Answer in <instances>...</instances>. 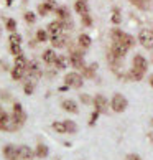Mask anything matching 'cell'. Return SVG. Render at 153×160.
I'll return each instance as SVG.
<instances>
[{
    "instance_id": "cell-23",
    "label": "cell",
    "mask_w": 153,
    "mask_h": 160,
    "mask_svg": "<svg viewBox=\"0 0 153 160\" xmlns=\"http://www.w3.org/2000/svg\"><path fill=\"white\" fill-rule=\"evenodd\" d=\"M35 155L40 157V158H45V157H48V147L43 145V144H40L36 147V152H35Z\"/></svg>"
},
{
    "instance_id": "cell-40",
    "label": "cell",
    "mask_w": 153,
    "mask_h": 160,
    "mask_svg": "<svg viewBox=\"0 0 153 160\" xmlns=\"http://www.w3.org/2000/svg\"><path fill=\"white\" fill-rule=\"evenodd\" d=\"M81 101H82V102H89V96H84V94H82V96H81Z\"/></svg>"
},
{
    "instance_id": "cell-26",
    "label": "cell",
    "mask_w": 153,
    "mask_h": 160,
    "mask_svg": "<svg viewBox=\"0 0 153 160\" xmlns=\"http://www.w3.org/2000/svg\"><path fill=\"white\" fill-rule=\"evenodd\" d=\"M36 41H40V43H43V41H48V32L43 30V28H40V30L36 32Z\"/></svg>"
},
{
    "instance_id": "cell-39",
    "label": "cell",
    "mask_w": 153,
    "mask_h": 160,
    "mask_svg": "<svg viewBox=\"0 0 153 160\" xmlns=\"http://www.w3.org/2000/svg\"><path fill=\"white\" fill-rule=\"evenodd\" d=\"M125 160H142V158H140V155H137V153H128L125 157Z\"/></svg>"
},
{
    "instance_id": "cell-18",
    "label": "cell",
    "mask_w": 153,
    "mask_h": 160,
    "mask_svg": "<svg viewBox=\"0 0 153 160\" xmlns=\"http://www.w3.org/2000/svg\"><path fill=\"white\" fill-rule=\"evenodd\" d=\"M78 43H79L81 48H89V46H91V37H89V35H86V33H81L78 37Z\"/></svg>"
},
{
    "instance_id": "cell-4",
    "label": "cell",
    "mask_w": 153,
    "mask_h": 160,
    "mask_svg": "<svg viewBox=\"0 0 153 160\" xmlns=\"http://www.w3.org/2000/svg\"><path fill=\"white\" fill-rule=\"evenodd\" d=\"M138 41H140V45L145 46V48H153V32L151 30H140L138 33Z\"/></svg>"
},
{
    "instance_id": "cell-1",
    "label": "cell",
    "mask_w": 153,
    "mask_h": 160,
    "mask_svg": "<svg viewBox=\"0 0 153 160\" xmlns=\"http://www.w3.org/2000/svg\"><path fill=\"white\" fill-rule=\"evenodd\" d=\"M64 82H66L68 88L79 89V88L84 84V78H82V74L76 73V71H71V73H68L66 76H64Z\"/></svg>"
},
{
    "instance_id": "cell-33",
    "label": "cell",
    "mask_w": 153,
    "mask_h": 160,
    "mask_svg": "<svg viewBox=\"0 0 153 160\" xmlns=\"http://www.w3.org/2000/svg\"><path fill=\"white\" fill-rule=\"evenodd\" d=\"M10 53H12L13 56L23 55V53H22V46H20V45H10Z\"/></svg>"
},
{
    "instance_id": "cell-37",
    "label": "cell",
    "mask_w": 153,
    "mask_h": 160,
    "mask_svg": "<svg viewBox=\"0 0 153 160\" xmlns=\"http://www.w3.org/2000/svg\"><path fill=\"white\" fill-rule=\"evenodd\" d=\"M38 13H40L41 17H45V15H48L50 12H48V8H46L43 3H41V5H38Z\"/></svg>"
},
{
    "instance_id": "cell-35",
    "label": "cell",
    "mask_w": 153,
    "mask_h": 160,
    "mask_svg": "<svg viewBox=\"0 0 153 160\" xmlns=\"http://www.w3.org/2000/svg\"><path fill=\"white\" fill-rule=\"evenodd\" d=\"M25 20H26V23H35L36 15H35L33 12H26V13H25Z\"/></svg>"
},
{
    "instance_id": "cell-7",
    "label": "cell",
    "mask_w": 153,
    "mask_h": 160,
    "mask_svg": "<svg viewBox=\"0 0 153 160\" xmlns=\"http://www.w3.org/2000/svg\"><path fill=\"white\" fill-rule=\"evenodd\" d=\"M132 64H133L135 69L143 71V73H145L146 69H148V61H146L145 56H142V55H135L133 60H132Z\"/></svg>"
},
{
    "instance_id": "cell-32",
    "label": "cell",
    "mask_w": 153,
    "mask_h": 160,
    "mask_svg": "<svg viewBox=\"0 0 153 160\" xmlns=\"http://www.w3.org/2000/svg\"><path fill=\"white\" fill-rule=\"evenodd\" d=\"M5 27H7V30H8V32L13 33V32L17 30V22H15L13 18H8L7 22H5Z\"/></svg>"
},
{
    "instance_id": "cell-3",
    "label": "cell",
    "mask_w": 153,
    "mask_h": 160,
    "mask_svg": "<svg viewBox=\"0 0 153 160\" xmlns=\"http://www.w3.org/2000/svg\"><path fill=\"white\" fill-rule=\"evenodd\" d=\"M18 127H20V124L13 119V116L5 114L2 119H0V129L2 130H8V132H12V130H17Z\"/></svg>"
},
{
    "instance_id": "cell-25",
    "label": "cell",
    "mask_w": 153,
    "mask_h": 160,
    "mask_svg": "<svg viewBox=\"0 0 153 160\" xmlns=\"http://www.w3.org/2000/svg\"><path fill=\"white\" fill-rule=\"evenodd\" d=\"M53 129H55L58 134H68L66 124H64V121H63V122H53Z\"/></svg>"
},
{
    "instance_id": "cell-9",
    "label": "cell",
    "mask_w": 153,
    "mask_h": 160,
    "mask_svg": "<svg viewBox=\"0 0 153 160\" xmlns=\"http://www.w3.org/2000/svg\"><path fill=\"white\" fill-rule=\"evenodd\" d=\"M94 108H96V111L99 112V114L107 111V99H105V96L97 94V96L94 98Z\"/></svg>"
},
{
    "instance_id": "cell-22",
    "label": "cell",
    "mask_w": 153,
    "mask_h": 160,
    "mask_svg": "<svg viewBox=\"0 0 153 160\" xmlns=\"http://www.w3.org/2000/svg\"><path fill=\"white\" fill-rule=\"evenodd\" d=\"M110 20H112L114 25H119V23L122 22V15H120V8L119 7H115L112 10V17H110Z\"/></svg>"
},
{
    "instance_id": "cell-30",
    "label": "cell",
    "mask_w": 153,
    "mask_h": 160,
    "mask_svg": "<svg viewBox=\"0 0 153 160\" xmlns=\"http://www.w3.org/2000/svg\"><path fill=\"white\" fill-rule=\"evenodd\" d=\"M23 91H25L26 96H31L33 91H35V84H33L31 81H26V82H25V86H23Z\"/></svg>"
},
{
    "instance_id": "cell-41",
    "label": "cell",
    "mask_w": 153,
    "mask_h": 160,
    "mask_svg": "<svg viewBox=\"0 0 153 160\" xmlns=\"http://www.w3.org/2000/svg\"><path fill=\"white\" fill-rule=\"evenodd\" d=\"M5 114H7V112H5V111H3L2 108H0V119H2V117H3Z\"/></svg>"
},
{
    "instance_id": "cell-13",
    "label": "cell",
    "mask_w": 153,
    "mask_h": 160,
    "mask_svg": "<svg viewBox=\"0 0 153 160\" xmlns=\"http://www.w3.org/2000/svg\"><path fill=\"white\" fill-rule=\"evenodd\" d=\"M51 45L55 46V48H66L69 45V38L66 35H60V37H55L51 38Z\"/></svg>"
},
{
    "instance_id": "cell-43",
    "label": "cell",
    "mask_w": 153,
    "mask_h": 160,
    "mask_svg": "<svg viewBox=\"0 0 153 160\" xmlns=\"http://www.w3.org/2000/svg\"><path fill=\"white\" fill-rule=\"evenodd\" d=\"M13 3V0H7V5H12Z\"/></svg>"
},
{
    "instance_id": "cell-19",
    "label": "cell",
    "mask_w": 153,
    "mask_h": 160,
    "mask_svg": "<svg viewBox=\"0 0 153 160\" xmlns=\"http://www.w3.org/2000/svg\"><path fill=\"white\" fill-rule=\"evenodd\" d=\"M56 15H58V18H61V22L64 20H69V10L66 7H56Z\"/></svg>"
},
{
    "instance_id": "cell-38",
    "label": "cell",
    "mask_w": 153,
    "mask_h": 160,
    "mask_svg": "<svg viewBox=\"0 0 153 160\" xmlns=\"http://www.w3.org/2000/svg\"><path fill=\"white\" fill-rule=\"evenodd\" d=\"M128 2H132L135 7H140V8H145L146 7V5L143 3V0H128Z\"/></svg>"
},
{
    "instance_id": "cell-2",
    "label": "cell",
    "mask_w": 153,
    "mask_h": 160,
    "mask_svg": "<svg viewBox=\"0 0 153 160\" xmlns=\"http://www.w3.org/2000/svg\"><path fill=\"white\" fill-rule=\"evenodd\" d=\"M110 106H112L114 112H123L127 109V106H128V101H127V98L123 96V94L117 92V94H114L112 101H110Z\"/></svg>"
},
{
    "instance_id": "cell-34",
    "label": "cell",
    "mask_w": 153,
    "mask_h": 160,
    "mask_svg": "<svg viewBox=\"0 0 153 160\" xmlns=\"http://www.w3.org/2000/svg\"><path fill=\"white\" fill-rule=\"evenodd\" d=\"M45 7L48 8V12H51V10H56V2L55 0H45Z\"/></svg>"
},
{
    "instance_id": "cell-31",
    "label": "cell",
    "mask_w": 153,
    "mask_h": 160,
    "mask_svg": "<svg viewBox=\"0 0 153 160\" xmlns=\"http://www.w3.org/2000/svg\"><path fill=\"white\" fill-rule=\"evenodd\" d=\"M122 35H123V32L120 30V28H112V32H110V37H112L114 41H119L122 38Z\"/></svg>"
},
{
    "instance_id": "cell-29",
    "label": "cell",
    "mask_w": 153,
    "mask_h": 160,
    "mask_svg": "<svg viewBox=\"0 0 153 160\" xmlns=\"http://www.w3.org/2000/svg\"><path fill=\"white\" fill-rule=\"evenodd\" d=\"M64 124H66L68 134H76V132H78V126H76L73 121H64Z\"/></svg>"
},
{
    "instance_id": "cell-12",
    "label": "cell",
    "mask_w": 153,
    "mask_h": 160,
    "mask_svg": "<svg viewBox=\"0 0 153 160\" xmlns=\"http://www.w3.org/2000/svg\"><path fill=\"white\" fill-rule=\"evenodd\" d=\"M61 108L66 112H71V114H78V112H79L78 104H76V101H73V99H64L61 102Z\"/></svg>"
},
{
    "instance_id": "cell-21",
    "label": "cell",
    "mask_w": 153,
    "mask_h": 160,
    "mask_svg": "<svg viewBox=\"0 0 153 160\" xmlns=\"http://www.w3.org/2000/svg\"><path fill=\"white\" fill-rule=\"evenodd\" d=\"M119 41L125 43L128 48H132V46H135V43H137V41H135V38L132 37V35H128V33H123V35H122V38H120Z\"/></svg>"
},
{
    "instance_id": "cell-10",
    "label": "cell",
    "mask_w": 153,
    "mask_h": 160,
    "mask_svg": "<svg viewBox=\"0 0 153 160\" xmlns=\"http://www.w3.org/2000/svg\"><path fill=\"white\" fill-rule=\"evenodd\" d=\"M13 119L17 121L22 126L23 122H25V119H26V114H25V111L22 109V104H18L17 102L15 106H13Z\"/></svg>"
},
{
    "instance_id": "cell-42",
    "label": "cell",
    "mask_w": 153,
    "mask_h": 160,
    "mask_svg": "<svg viewBox=\"0 0 153 160\" xmlns=\"http://www.w3.org/2000/svg\"><path fill=\"white\" fill-rule=\"evenodd\" d=\"M150 86H151V88H153V74H151V76H150Z\"/></svg>"
},
{
    "instance_id": "cell-14",
    "label": "cell",
    "mask_w": 153,
    "mask_h": 160,
    "mask_svg": "<svg viewBox=\"0 0 153 160\" xmlns=\"http://www.w3.org/2000/svg\"><path fill=\"white\" fill-rule=\"evenodd\" d=\"M74 10L78 12L81 17H82V15H86V13H89V8H87V2H84V0H76Z\"/></svg>"
},
{
    "instance_id": "cell-8",
    "label": "cell",
    "mask_w": 153,
    "mask_h": 160,
    "mask_svg": "<svg viewBox=\"0 0 153 160\" xmlns=\"http://www.w3.org/2000/svg\"><path fill=\"white\" fill-rule=\"evenodd\" d=\"M17 152H18V160H33L35 157V152L28 145H20Z\"/></svg>"
},
{
    "instance_id": "cell-24",
    "label": "cell",
    "mask_w": 153,
    "mask_h": 160,
    "mask_svg": "<svg viewBox=\"0 0 153 160\" xmlns=\"http://www.w3.org/2000/svg\"><path fill=\"white\" fill-rule=\"evenodd\" d=\"M66 64H68V58L66 56H58L56 61H55L56 69H66Z\"/></svg>"
},
{
    "instance_id": "cell-15",
    "label": "cell",
    "mask_w": 153,
    "mask_h": 160,
    "mask_svg": "<svg viewBox=\"0 0 153 160\" xmlns=\"http://www.w3.org/2000/svg\"><path fill=\"white\" fill-rule=\"evenodd\" d=\"M143 71H138V69H135V68H132L128 73L125 74V78L127 79H132V81H142L143 79Z\"/></svg>"
},
{
    "instance_id": "cell-11",
    "label": "cell",
    "mask_w": 153,
    "mask_h": 160,
    "mask_svg": "<svg viewBox=\"0 0 153 160\" xmlns=\"http://www.w3.org/2000/svg\"><path fill=\"white\" fill-rule=\"evenodd\" d=\"M3 157L7 160H18V152H17V147L15 145H5L3 147Z\"/></svg>"
},
{
    "instance_id": "cell-16",
    "label": "cell",
    "mask_w": 153,
    "mask_h": 160,
    "mask_svg": "<svg viewBox=\"0 0 153 160\" xmlns=\"http://www.w3.org/2000/svg\"><path fill=\"white\" fill-rule=\"evenodd\" d=\"M56 58H58V55H56L53 50H45V51H43V61H45L46 64H55Z\"/></svg>"
},
{
    "instance_id": "cell-36",
    "label": "cell",
    "mask_w": 153,
    "mask_h": 160,
    "mask_svg": "<svg viewBox=\"0 0 153 160\" xmlns=\"http://www.w3.org/2000/svg\"><path fill=\"white\" fill-rule=\"evenodd\" d=\"M82 25H84V27H91L92 25V18H91L89 13L82 15Z\"/></svg>"
},
{
    "instance_id": "cell-17",
    "label": "cell",
    "mask_w": 153,
    "mask_h": 160,
    "mask_svg": "<svg viewBox=\"0 0 153 160\" xmlns=\"http://www.w3.org/2000/svg\"><path fill=\"white\" fill-rule=\"evenodd\" d=\"M96 69H97V63H92L91 66H86L82 69V78H94L96 76Z\"/></svg>"
},
{
    "instance_id": "cell-6",
    "label": "cell",
    "mask_w": 153,
    "mask_h": 160,
    "mask_svg": "<svg viewBox=\"0 0 153 160\" xmlns=\"http://www.w3.org/2000/svg\"><path fill=\"white\" fill-rule=\"evenodd\" d=\"M63 30H64V27H63V22H51L50 25H48V35L51 38H55V37H60V35H63Z\"/></svg>"
},
{
    "instance_id": "cell-5",
    "label": "cell",
    "mask_w": 153,
    "mask_h": 160,
    "mask_svg": "<svg viewBox=\"0 0 153 160\" xmlns=\"http://www.w3.org/2000/svg\"><path fill=\"white\" fill-rule=\"evenodd\" d=\"M130 50L125 43H122V41H114L112 43V55L115 58H123L127 55V51Z\"/></svg>"
},
{
    "instance_id": "cell-20",
    "label": "cell",
    "mask_w": 153,
    "mask_h": 160,
    "mask_svg": "<svg viewBox=\"0 0 153 160\" xmlns=\"http://www.w3.org/2000/svg\"><path fill=\"white\" fill-rule=\"evenodd\" d=\"M26 66H28V61H26V58H25V56H23V55L15 56V68H20V69L25 71Z\"/></svg>"
},
{
    "instance_id": "cell-27",
    "label": "cell",
    "mask_w": 153,
    "mask_h": 160,
    "mask_svg": "<svg viewBox=\"0 0 153 160\" xmlns=\"http://www.w3.org/2000/svg\"><path fill=\"white\" fill-rule=\"evenodd\" d=\"M23 73H25L23 69H20V68H15V66H13V69H12V78H13L15 81H20V79L23 78Z\"/></svg>"
},
{
    "instance_id": "cell-28",
    "label": "cell",
    "mask_w": 153,
    "mask_h": 160,
    "mask_svg": "<svg viewBox=\"0 0 153 160\" xmlns=\"http://www.w3.org/2000/svg\"><path fill=\"white\" fill-rule=\"evenodd\" d=\"M8 41H10V45H20L22 43V35H18V33H12L10 37H8Z\"/></svg>"
}]
</instances>
